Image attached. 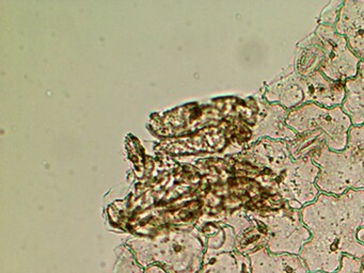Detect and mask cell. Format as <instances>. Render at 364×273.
<instances>
[{"label":"cell","instance_id":"8992f818","mask_svg":"<svg viewBox=\"0 0 364 273\" xmlns=\"http://www.w3.org/2000/svg\"><path fill=\"white\" fill-rule=\"evenodd\" d=\"M314 32L321 38L323 46L321 72L336 82L345 83L355 78L361 60L349 48L346 38L330 26L318 25Z\"/></svg>","mask_w":364,"mask_h":273},{"label":"cell","instance_id":"5bb4252c","mask_svg":"<svg viewBox=\"0 0 364 273\" xmlns=\"http://www.w3.org/2000/svg\"><path fill=\"white\" fill-rule=\"evenodd\" d=\"M357 238L362 245H364V228H360L357 234Z\"/></svg>","mask_w":364,"mask_h":273},{"label":"cell","instance_id":"7c38bea8","mask_svg":"<svg viewBox=\"0 0 364 273\" xmlns=\"http://www.w3.org/2000/svg\"><path fill=\"white\" fill-rule=\"evenodd\" d=\"M344 1L338 0V1H330L323 9L319 17L318 25L330 26L336 27L340 17L341 9H342Z\"/></svg>","mask_w":364,"mask_h":273},{"label":"cell","instance_id":"9a60e30c","mask_svg":"<svg viewBox=\"0 0 364 273\" xmlns=\"http://www.w3.org/2000/svg\"><path fill=\"white\" fill-rule=\"evenodd\" d=\"M311 273H326V272H311Z\"/></svg>","mask_w":364,"mask_h":273},{"label":"cell","instance_id":"7a4b0ae2","mask_svg":"<svg viewBox=\"0 0 364 273\" xmlns=\"http://www.w3.org/2000/svg\"><path fill=\"white\" fill-rule=\"evenodd\" d=\"M240 154L270 171L277 192L291 208L301 210L321 193L316 186L321 168L311 158L294 159L287 141L262 139Z\"/></svg>","mask_w":364,"mask_h":273},{"label":"cell","instance_id":"30bf717a","mask_svg":"<svg viewBox=\"0 0 364 273\" xmlns=\"http://www.w3.org/2000/svg\"><path fill=\"white\" fill-rule=\"evenodd\" d=\"M248 256L250 273H311L299 255L272 254L262 249Z\"/></svg>","mask_w":364,"mask_h":273},{"label":"cell","instance_id":"3957f363","mask_svg":"<svg viewBox=\"0 0 364 273\" xmlns=\"http://www.w3.org/2000/svg\"><path fill=\"white\" fill-rule=\"evenodd\" d=\"M287 125L296 132L295 140L287 142L294 159L311 158L323 146L333 151H343L353 127L350 117L342 107L325 108L313 102L289 111Z\"/></svg>","mask_w":364,"mask_h":273},{"label":"cell","instance_id":"4fadbf2b","mask_svg":"<svg viewBox=\"0 0 364 273\" xmlns=\"http://www.w3.org/2000/svg\"><path fill=\"white\" fill-rule=\"evenodd\" d=\"M334 273H364L363 262L362 258H355L353 256L345 255L342 258L341 267Z\"/></svg>","mask_w":364,"mask_h":273},{"label":"cell","instance_id":"5b68a950","mask_svg":"<svg viewBox=\"0 0 364 273\" xmlns=\"http://www.w3.org/2000/svg\"><path fill=\"white\" fill-rule=\"evenodd\" d=\"M259 226L266 240V249L272 254L300 255L311 232L302 221L301 210L291 206L269 213H247Z\"/></svg>","mask_w":364,"mask_h":273},{"label":"cell","instance_id":"9c48e42d","mask_svg":"<svg viewBox=\"0 0 364 273\" xmlns=\"http://www.w3.org/2000/svg\"><path fill=\"white\" fill-rule=\"evenodd\" d=\"M300 77L306 94V104L313 102L325 108L342 106L346 95L345 83L331 80L319 70L310 76Z\"/></svg>","mask_w":364,"mask_h":273},{"label":"cell","instance_id":"52a82bcc","mask_svg":"<svg viewBox=\"0 0 364 273\" xmlns=\"http://www.w3.org/2000/svg\"><path fill=\"white\" fill-rule=\"evenodd\" d=\"M262 92L268 102L280 105L289 111L306 104L301 77L295 72L291 64L266 85Z\"/></svg>","mask_w":364,"mask_h":273},{"label":"cell","instance_id":"8fae6325","mask_svg":"<svg viewBox=\"0 0 364 273\" xmlns=\"http://www.w3.org/2000/svg\"><path fill=\"white\" fill-rule=\"evenodd\" d=\"M346 95L342 109L349 117L353 125L364 124V60L360 62L359 70L355 78L345 82Z\"/></svg>","mask_w":364,"mask_h":273},{"label":"cell","instance_id":"ba28073f","mask_svg":"<svg viewBox=\"0 0 364 273\" xmlns=\"http://www.w3.org/2000/svg\"><path fill=\"white\" fill-rule=\"evenodd\" d=\"M336 30L361 61L364 60V1L346 0L341 9Z\"/></svg>","mask_w":364,"mask_h":273},{"label":"cell","instance_id":"6da1fadb","mask_svg":"<svg viewBox=\"0 0 364 273\" xmlns=\"http://www.w3.org/2000/svg\"><path fill=\"white\" fill-rule=\"evenodd\" d=\"M301 217L311 239L299 256L310 272L334 273L345 255L364 257V245L357 238L364 228V190L341 196L321 192L301 209Z\"/></svg>","mask_w":364,"mask_h":273},{"label":"cell","instance_id":"277c9868","mask_svg":"<svg viewBox=\"0 0 364 273\" xmlns=\"http://www.w3.org/2000/svg\"><path fill=\"white\" fill-rule=\"evenodd\" d=\"M311 159L321 168L316 179L319 191L341 196L348 190H364V124L353 125L343 151L323 146Z\"/></svg>","mask_w":364,"mask_h":273}]
</instances>
